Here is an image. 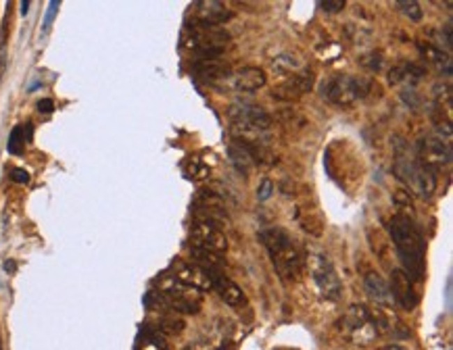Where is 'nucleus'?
<instances>
[{"mask_svg":"<svg viewBox=\"0 0 453 350\" xmlns=\"http://www.w3.org/2000/svg\"><path fill=\"white\" fill-rule=\"evenodd\" d=\"M341 326L345 338H349L358 347H368L376 340L378 334H383V328L387 324L381 313L370 311L366 305H351Z\"/></svg>","mask_w":453,"mask_h":350,"instance_id":"nucleus-6","label":"nucleus"},{"mask_svg":"<svg viewBox=\"0 0 453 350\" xmlns=\"http://www.w3.org/2000/svg\"><path fill=\"white\" fill-rule=\"evenodd\" d=\"M364 288H366V294L381 307H393L395 301H393V294L389 290V284L374 271L366 273L364 278Z\"/></svg>","mask_w":453,"mask_h":350,"instance_id":"nucleus-20","label":"nucleus"},{"mask_svg":"<svg viewBox=\"0 0 453 350\" xmlns=\"http://www.w3.org/2000/svg\"><path fill=\"white\" fill-rule=\"evenodd\" d=\"M56 8H59V2H56V0H52V2L48 4L46 17H44V23H42V31H44V33L50 29V23H52V19H54V15H56Z\"/></svg>","mask_w":453,"mask_h":350,"instance_id":"nucleus-33","label":"nucleus"},{"mask_svg":"<svg viewBox=\"0 0 453 350\" xmlns=\"http://www.w3.org/2000/svg\"><path fill=\"white\" fill-rule=\"evenodd\" d=\"M312 88H314V71L301 69L293 73L291 77H286L280 86H276L272 90V96L276 100H297L303 94H307Z\"/></svg>","mask_w":453,"mask_h":350,"instance_id":"nucleus-14","label":"nucleus"},{"mask_svg":"<svg viewBox=\"0 0 453 350\" xmlns=\"http://www.w3.org/2000/svg\"><path fill=\"white\" fill-rule=\"evenodd\" d=\"M209 276H211V290H215L228 307L238 309V307L247 305L245 292L230 278H226L224 271H209Z\"/></svg>","mask_w":453,"mask_h":350,"instance_id":"nucleus-18","label":"nucleus"},{"mask_svg":"<svg viewBox=\"0 0 453 350\" xmlns=\"http://www.w3.org/2000/svg\"><path fill=\"white\" fill-rule=\"evenodd\" d=\"M374 81L370 77L358 75H335L322 86V98L337 106H353L360 100H366L372 92Z\"/></svg>","mask_w":453,"mask_h":350,"instance_id":"nucleus-8","label":"nucleus"},{"mask_svg":"<svg viewBox=\"0 0 453 350\" xmlns=\"http://www.w3.org/2000/svg\"><path fill=\"white\" fill-rule=\"evenodd\" d=\"M38 111L44 113V115L52 113V111H54V102H52L50 98H42V100H38Z\"/></svg>","mask_w":453,"mask_h":350,"instance_id":"nucleus-36","label":"nucleus"},{"mask_svg":"<svg viewBox=\"0 0 453 350\" xmlns=\"http://www.w3.org/2000/svg\"><path fill=\"white\" fill-rule=\"evenodd\" d=\"M148 307H157L165 313H184L197 315L203 305V296L199 290L184 286L171 273H163L155 280V290L146 296Z\"/></svg>","mask_w":453,"mask_h":350,"instance_id":"nucleus-2","label":"nucleus"},{"mask_svg":"<svg viewBox=\"0 0 453 350\" xmlns=\"http://www.w3.org/2000/svg\"><path fill=\"white\" fill-rule=\"evenodd\" d=\"M190 255H192V263L203 267L205 271H222L224 265H226L224 255H217V253H211V250L190 248Z\"/></svg>","mask_w":453,"mask_h":350,"instance_id":"nucleus-23","label":"nucleus"},{"mask_svg":"<svg viewBox=\"0 0 453 350\" xmlns=\"http://www.w3.org/2000/svg\"><path fill=\"white\" fill-rule=\"evenodd\" d=\"M320 6L326 13H341L345 8V0H324V2H320Z\"/></svg>","mask_w":453,"mask_h":350,"instance_id":"nucleus-34","label":"nucleus"},{"mask_svg":"<svg viewBox=\"0 0 453 350\" xmlns=\"http://www.w3.org/2000/svg\"><path fill=\"white\" fill-rule=\"evenodd\" d=\"M309 267H312V276H314V282H316L322 299L337 303L343 296V282H341L332 261L324 255H312Z\"/></svg>","mask_w":453,"mask_h":350,"instance_id":"nucleus-9","label":"nucleus"},{"mask_svg":"<svg viewBox=\"0 0 453 350\" xmlns=\"http://www.w3.org/2000/svg\"><path fill=\"white\" fill-rule=\"evenodd\" d=\"M259 242L268 250L276 273L284 282H295L301 276L303 255L295 242V238L284 228H266L259 232Z\"/></svg>","mask_w":453,"mask_h":350,"instance_id":"nucleus-3","label":"nucleus"},{"mask_svg":"<svg viewBox=\"0 0 453 350\" xmlns=\"http://www.w3.org/2000/svg\"><path fill=\"white\" fill-rule=\"evenodd\" d=\"M10 177H13V182H17V184H27V182H29V173H27L25 169H13V171H10Z\"/></svg>","mask_w":453,"mask_h":350,"instance_id":"nucleus-35","label":"nucleus"},{"mask_svg":"<svg viewBox=\"0 0 453 350\" xmlns=\"http://www.w3.org/2000/svg\"><path fill=\"white\" fill-rule=\"evenodd\" d=\"M190 73L203 83H220L226 81L232 73L230 63L222 58H194L190 63Z\"/></svg>","mask_w":453,"mask_h":350,"instance_id":"nucleus-15","label":"nucleus"},{"mask_svg":"<svg viewBox=\"0 0 453 350\" xmlns=\"http://www.w3.org/2000/svg\"><path fill=\"white\" fill-rule=\"evenodd\" d=\"M148 328H153L155 332H159L161 336H167V334H180L186 326L180 317H176L174 313H165V315H159V319L155 324H151Z\"/></svg>","mask_w":453,"mask_h":350,"instance_id":"nucleus-25","label":"nucleus"},{"mask_svg":"<svg viewBox=\"0 0 453 350\" xmlns=\"http://www.w3.org/2000/svg\"><path fill=\"white\" fill-rule=\"evenodd\" d=\"M186 171H188L190 180H205V177H209L211 167H209L207 163H203V161H199V159L194 157V159H188V163H186Z\"/></svg>","mask_w":453,"mask_h":350,"instance_id":"nucleus-28","label":"nucleus"},{"mask_svg":"<svg viewBox=\"0 0 453 350\" xmlns=\"http://www.w3.org/2000/svg\"><path fill=\"white\" fill-rule=\"evenodd\" d=\"M424 75H427V69H424V67H420V65H416V63H399L397 67L391 69L389 81H391L393 86H404L406 90H414V88L422 81Z\"/></svg>","mask_w":453,"mask_h":350,"instance_id":"nucleus-19","label":"nucleus"},{"mask_svg":"<svg viewBox=\"0 0 453 350\" xmlns=\"http://www.w3.org/2000/svg\"><path fill=\"white\" fill-rule=\"evenodd\" d=\"M385 350H406V349H401V347H397V344H391V347H387Z\"/></svg>","mask_w":453,"mask_h":350,"instance_id":"nucleus-39","label":"nucleus"},{"mask_svg":"<svg viewBox=\"0 0 453 350\" xmlns=\"http://www.w3.org/2000/svg\"><path fill=\"white\" fill-rule=\"evenodd\" d=\"M228 157H230L232 167H234L238 173H243V175H249V171L255 167L253 157H251V154L247 152V148H245L240 142H236V140L230 142V146H228Z\"/></svg>","mask_w":453,"mask_h":350,"instance_id":"nucleus-21","label":"nucleus"},{"mask_svg":"<svg viewBox=\"0 0 453 350\" xmlns=\"http://www.w3.org/2000/svg\"><path fill=\"white\" fill-rule=\"evenodd\" d=\"M29 13V2H21V15L25 17Z\"/></svg>","mask_w":453,"mask_h":350,"instance_id":"nucleus-38","label":"nucleus"},{"mask_svg":"<svg viewBox=\"0 0 453 350\" xmlns=\"http://www.w3.org/2000/svg\"><path fill=\"white\" fill-rule=\"evenodd\" d=\"M393 173L397 175L399 182H404L420 198H431L435 194V190H437V184H439L437 182L439 171L424 165L416 157L397 154V159L393 163Z\"/></svg>","mask_w":453,"mask_h":350,"instance_id":"nucleus-7","label":"nucleus"},{"mask_svg":"<svg viewBox=\"0 0 453 350\" xmlns=\"http://www.w3.org/2000/svg\"><path fill=\"white\" fill-rule=\"evenodd\" d=\"M228 42L230 33L222 25H186L184 46L194 54V58H222Z\"/></svg>","mask_w":453,"mask_h":350,"instance_id":"nucleus-5","label":"nucleus"},{"mask_svg":"<svg viewBox=\"0 0 453 350\" xmlns=\"http://www.w3.org/2000/svg\"><path fill=\"white\" fill-rule=\"evenodd\" d=\"M31 134H33V127H31V123L17 125V127L10 132V136H8V144H6L8 152H10V154H21V152H23V148H25V142H29V140H31Z\"/></svg>","mask_w":453,"mask_h":350,"instance_id":"nucleus-24","label":"nucleus"},{"mask_svg":"<svg viewBox=\"0 0 453 350\" xmlns=\"http://www.w3.org/2000/svg\"><path fill=\"white\" fill-rule=\"evenodd\" d=\"M169 273L178 282H182L188 288L199 290L201 294L211 290V276H209V271H205L203 267H199V265H194L190 261H182V259L174 261V265L169 267Z\"/></svg>","mask_w":453,"mask_h":350,"instance_id":"nucleus-12","label":"nucleus"},{"mask_svg":"<svg viewBox=\"0 0 453 350\" xmlns=\"http://www.w3.org/2000/svg\"><path fill=\"white\" fill-rule=\"evenodd\" d=\"M389 234L401 261V271L414 284H420L427 276V240L420 228L412 217L397 213L389 219Z\"/></svg>","mask_w":453,"mask_h":350,"instance_id":"nucleus-1","label":"nucleus"},{"mask_svg":"<svg viewBox=\"0 0 453 350\" xmlns=\"http://www.w3.org/2000/svg\"><path fill=\"white\" fill-rule=\"evenodd\" d=\"M192 21L197 25H224L234 17V10H230L224 2L217 0H201L192 4Z\"/></svg>","mask_w":453,"mask_h":350,"instance_id":"nucleus-13","label":"nucleus"},{"mask_svg":"<svg viewBox=\"0 0 453 350\" xmlns=\"http://www.w3.org/2000/svg\"><path fill=\"white\" fill-rule=\"evenodd\" d=\"M452 33H453L452 23H447L445 27H441V29L437 31V44H435V46H437V48H441V50H443V52H447V54L452 52V48H453Z\"/></svg>","mask_w":453,"mask_h":350,"instance_id":"nucleus-30","label":"nucleus"},{"mask_svg":"<svg viewBox=\"0 0 453 350\" xmlns=\"http://www.w3.org/2000/svg\"><path fill=\"white\" fill-rule=\"evenodd\" d=\"M228 117L232 123L234 138L255 142V144H266L261 136H268L272 127V117L268 115V111L251 102H236L228 109Z\"/></svg>","mask_w":453,"mask_h":350,"instance_id":"nucleus-4","label":"nucleus"},{"mask_svg":"<svg viewBox=\"0 0 453 350\" xmlns=\"http://www.w3.org/2000/svg\"><path fill=\"white\" fill-rule=\"evenodd\" d=\"M4 269H6L8 273H13V271H15V261H6V263H4Z\"/></svg>","mask_w":453,"mask_h":350,"instance_id":"nucleus-37","label":"nucleus"},{"mask_svg":"<svg viewBox=\"0 0 453 350\" xmlns=\"http://www.w3.org/2000/svg\"><path fill=\"white\" fill-rule=\"evenodd\" d=\"M395 8H399L401 15H406L410 21H422V17H424V10H422V6H420L416 0H401V2H395Z\"/></svg>","mask_w":453,"mask_h":350,"instance_id":"nucleus-27","label":"nucleus"},{"mask_svg":"<svg viewBox=\"0 0 453 350\" xmlns=\"http://www.w3.org/2000/svg\"><path fill=\"white\" fill-rule=\"evenodd\" d=\"M389 290L393 294V301L406 309V311H414L420 303V296L414 288V282L401 271V269H393L391 271V282H389Z\"/></svg>","mask_w":453,"mask_h":350,"instance_id":"nucleus-16","label":"nucleus"},{"mask_svg":"<svg viewBox=\"0 0 453 350\" xmlns=\"http://www.w3.org/2000/svg\"><path fill=\"white\" fill-rule=\"evenodd\" d=\"M272 67H274V71H278L280 75H289L291 71H297V69H299V61H295L293 54H282V56L274 58Z\"/></svg>","mask_w":453,"mask_h":350,"instance_id":"nucleus-29","label":"nucleus"},{"mask_svg":"<svg viewBox=\"0 0 453 350\" xmlns=\"http://www.w3.org/2000/svg\"><path fill=\"white\" fill-rule=\"evenodd\" d=\"M360 63H362V67H366L370 71H381V67H383V54L381 52H370V54L362 56Z\"/></svg>","mask_w":453,"mask_h":350,"instance_id":"nucleus-31","label":"nucleus"},{"mask_svg":"<svg viewBox=\"0 0 453 350\" xmlns=\"http://www.w3.org/2000/svg\"><path fill=\"white\" fill-rule=\"evenodd\" d=\"M416 159L439 171L443 165L452 163V140H445L437 134L422 136L416 144Z\"/></svg>","mask_w":453,"mask_h":350,"instance_id":"nucleus-11","label":"nucleus"},{"mask_svg":"<svg viewBox=\"0 0 453 350\" xmlns=\"http://www.w3.org/2000/svg\"><path fill=\"white\" fill-rule=\"evenodd\" d=\"M190 248H201V250L224 255L228 250V238L217 223L194 219L190 228Z\"/></svg>","mask_w":453,"mask_h":350,"instance_id":"nucleus-10","label":"nucleus"},{"mask_svg":"<svg viewBox=\"0 0 453 350\" xmlns=\"http://www.w3.org/2000/svg\"><path fill=\"white\" fill-rule=\"evenodd\" d=\"M420 48V52L424 54V58L427 61H431L437 69H439V73H443L445 77H452V56L447 54V52H443L441 48H437L435 44H420L418 46Z\"/></svg>","mask_w":453,"mask_h":350,"instance_id":"nucleus-22","label":"nucleus"},{"mask_svg":"<svg viewBox=\"0 0 453 350\" xmlns=\"http://www.w3.org/2000/svg\"><path fill=\"white\" fill-rule=\"evenodd\" d=\"M266 81H268V75L259 67H243L238 71H232L230 77L226 79V83L232 90L243 92V94H251V92L261 90L266 86Z\"/></svg>","mask_w":453,"mask_h":350,"instance_id":"nucleus-17","label":"nucleus"},{"mask_svg":"<svg viewBox=\"0 0 453 350\" xmlns=\"http://www.w3.org/2000/svg\"><path fill=\"white\" fill-rule=\"evenodd\" d=\"M138 350H169L167 338L161 336L159 332H155L153 328L144 326L142 334H140V342H138Z\"/></svg>","mask_w":453,"mask_h":350,"instance_id":"nucleus-26","label":"nucleus"},{"mask_svg":"<svg viewBox=\"0 0 453 350\" xmlns=\"http://www.w3.org/2000/svg\"><path fill=\"white\" fill-rule=\"evenodd\" d=\"M274 194V184H272V180H261V184H259V188H257V200L259 202H266V200H270V196Z\"/></svg>","mask_w":453,"mask_h":350,"instance_id":"nucleus-32","label":"nucleus"}]
</instances>
